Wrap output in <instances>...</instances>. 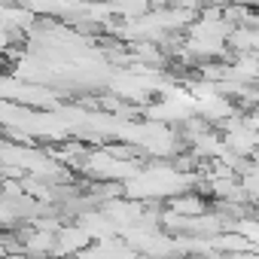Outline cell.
<instances>
[{"mask_svg": "<svg viewBox=\"0 0 259 259\" xmlns=\"http://www.w3.org/2000/svg\"><path fill=\"white\" fill-rule=\"evenodd\" d=\"M95 244V235L85 226H61L55 235V253L52 256H79Z\"/></svg>", "mask_w": 259, "mask_h": 259, "instance_id": "obj_1", "label": "cell"}, {"mask_svg": "<svg viewBox=\"0 0 259 259\" xmlns=\"http://www.w3.org/2000/svg\"><path fill=\"white\" fill-rule=\"evenodd\" d=\"M168 210H174V213H180V217H201V213H207L210 207H207V198H204L201 192L186 189V192L168 198Z\"/></svg>", "mask_w": 259, "mask_h": 259, "instance_id": "obj_2", "label": "cell"}, {"mask_svg": "<svg viewBox=\"0 0 259 259\" xmlns=\"http://www.w3.org/2000/svg\"><path fill=\"white\" fill-rule=\"evenodd\" d=\"M238 180H241V189H244L247 201H250V204H259V165L253 162V165L238 177Z\"/></svg>", "mask_w": 259, "mask_h": 259, "instance_id": "obj_3", "label": "cell"}, {"mask_svg": "<svg viewBox=\"0 0 259 259\" xmlns=\"http://www.w3.org/2000/svg\"><path fill=\"white\" fill-rule=\"evenodd\" d=\"M226 259H256V250H238V253H226Z\"/></svg>", "mask_w": 259, "mask_h": 259, "instance_id": "obj_4", "label": "cell"}, {"mask_svg": "<svg viewBox=\"0 0 259 259\" xmlns=\"http://www.w3.org/2000/svg\"><path fill=\"white\" fill-rule=\"evenodd\" d=\"M186 259H226V256L217 253V250H210V253H192V256H186Z\"/></svg>", "mask_w": 259, "mask_h": 259, "instance_id": "obj_5", "label": "cell"}, {"mask_svg": "<svg viewBox=\"0 0 259 259\" xmlns=\"http://www.w3.org/2000/svg\"><path fill=\"white\" fill-rule=\"evenodd\" d=\"M232 4H241V7H250V10H259V0H232Z\"/></svg>", "mask_w": 259, "mask_h": 259, "instance_id": "obj_6", "label": "cell"}, {"mask_svg": "<svg viewBox=\"0 0 259 259\" xmlns=\"http://www.w3.org/2000/svg\"><path fill=\"white\" fill-rule=\"evenodd\" d=\"M256 259H259V250H256Z\"/></svg>", "mask_w": 259, "mask_h": 259, "instance_id": "obj_7", "label": "cell"}]
</instances>
